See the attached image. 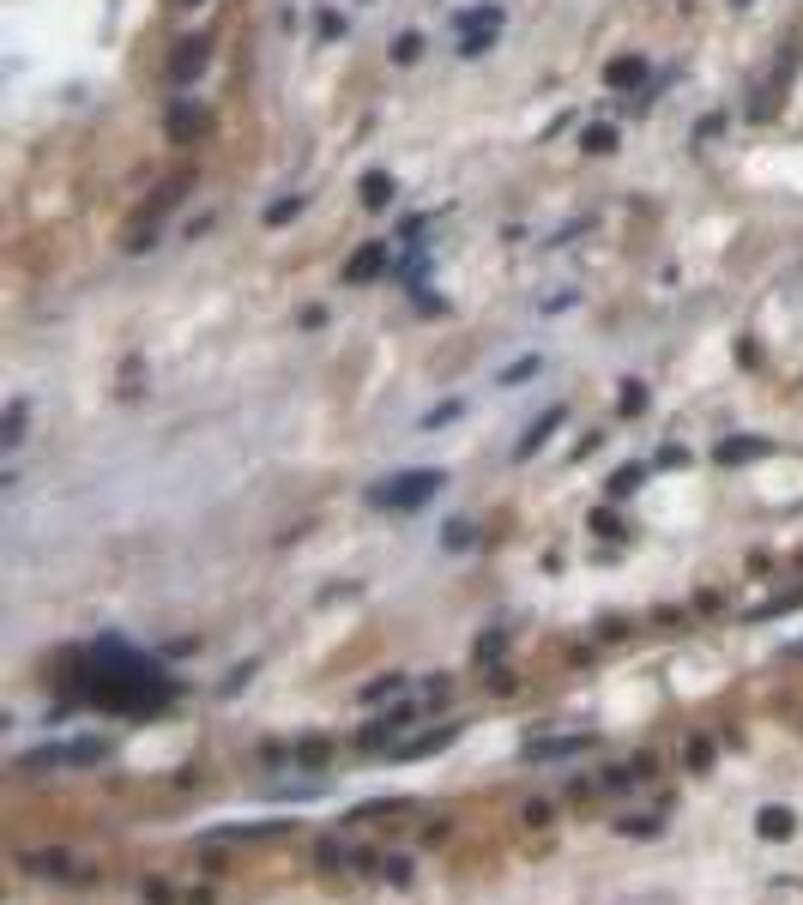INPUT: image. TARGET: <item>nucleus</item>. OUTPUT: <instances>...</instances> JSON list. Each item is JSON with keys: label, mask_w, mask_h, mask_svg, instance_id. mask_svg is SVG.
<instances>
[{"label": "nucleus", "mask_w": 803, "mask_h": 905, "mask_svg": "<svg viewBox=\"0 0 803 905\" xmlns=\"http://www.w3.org/2000/svg\"><path fill=\"white\" fill-rule=\"evenodd\" d=\"M441 489V471H405V477H393L387 489H375V501H387V507H417V501H429Z\"/></svg>", "instance_id": "nucleus-1"}, {"label": "nucleus", "mask_w": 803, "mask_h": 905, "mask_svg": "<svg viewBox=\"0 0 803 905\" xmlns=\"http://www.w3.org/2000/svg\"><path fill=\"white\" fill-rule=\"evenodd\" d=\"M206 73V43L200 37H188V43H176V61H170V79L176 85H188V79H200Z\"/></svg>", "instance_id": "nucleus-2"}, {"label": "nucleus", "mask_w": 803, "mask_h": 905, "mask_svg": "<svg viewBox=\"0 0 803 905\" xmlns=\"http://www.w3.org/2000/svg\"><path fill=\"white\" fill-rule=\"evenodd\" d=\"M375 272H387V242H369V248L345 266V284H369Z\"/></svg>", "instance_id": "nucleus-3"}, {"label": "nucleus", "mask_w": 803, "mask_h": 905, "mask_svg": "<svg viewBox=\"0 0 803 905\" xmlns=\"http://www.w3.org/2000/svg\"><path fill=\"white\" fill-rule=\"evenodd\" d=\"M387 200H393V175H381V169H369V175H363V206H369V212H381Z\"/></svg>", "instance_id": "nucleus-4"}, {"label": "nucleus", "mask_w": 803, "mask_h": 905, "mask_svg": "<svg viewBox=\"0 0 803 905\" xmlns=\"http://www.w3.org/2000/svg\"><path fill=\"white\" fill-rule=\"evenodd\" d=\"M538 369H544V356H538V350H532V356H514L508 369L496 375V387H514V381H526V375H538Z\"/></svg>", "instance_id": "nucleus-5"}, {"label": "nucleus", "mask_w": 803, "mask_h": 905, "mask_svg": "<svg viewBox=\"0 0 803 905\" xmlns=\"http://www.w3.org/2000/svg\"><path fill=\"white\" fill-rule=\"evenodd\" d=\"M556 423H562V405H550V411H544V423H538V429H532V435L520 441V453H538V447H544V435H550Z\"/></svg>", "instance_id": "nucleus-6"}, {"label": "nucleus", "mask_w": 803, "mask_h": 905, "mask_svg": "<svg viewBox=\"0 0 803 905\" xmlns=\"http://www.w3.org/2000/svg\"><path fill=\"white\" fill-rule=\"evenodd\" d=\"M640 73H647L640 61H610V73H604V79H610V85L622 91V85H640Z\"/></svg>", "instance_id": "nucleus-7"}, {"label": "nucleus", "mask_w": 803, "mask_h": 905, "mask_svg": "<svg viewBox=\"0 0 803 905\" xmlns=\"http://www.w3.org/2000/svg\"><path fill=\"white\" fill-rule=\"evenodd\" d=\"M194 127H200V109H194V103H176V115H170V133H176V139H188Z\"/></svg>", "instance_id": "nucleus-8"}, {"label": "nucleus", "mask_w": 803, "mask_h": 905, "mask_svg": "<svg viewBox=\"0 0 803 905\" xmlns=\"http://www.w3.org/2000/svg\"><path fill=\"white\" fill-rule=\"evenodd\" d=\"M417 55H423V37H417V31H405V37L393 43V61H399V67H411Z\"/></svg>", "instance_id": "nucleus-9"}, {"label": "nucleus", "mask_w": 803, "mask_h": 905, "mask_svg": "<svg viewBox=\"0 0 803 905\" xmlns=\"http://www.w3.org/2000/svg\"><path fill=\"white\" fill-rule=\"evenodd\" d=\"M490 43H496V31H465V37H459V55L471 61V55H484Z\"/></svg>", "instance_id": "nucleus-10"}, {"label": "nucleus", "mask_w": 803, "mask_h": 905, "mask_svg": "<svg viewBox=\"0 0 803 905\" xmlns=\"http://www.w3.org/2000/svg\"><path fill=\"white\" fill-rule=\"evenodd\" d=\"M580 145H586V151H610V145H616V127H586Z\"/></svg>", "instance_id": "nucleus-11"}, {"label": "nucleus", "mask_w": 803, "mask_h": 905, "mask_svg": "<svg viewBox=\"0 0 803 905\" xmlns=\"http://www.w3.org/2000/svg\"><path fill=\"white\" fill-rule=\"evenodd\" d=\"M302 212V200L290 194V200H278V206H266V224H284V218H296Z\"/></svg>", "instance_id": "nucleus-12"}, {"label": "nucleus", "mask_w": 803, "mask_h": 905, "mask_svg": "<svg viewBox=\"0 0 803 905\" xmlns=\"http://www.w3.org/2000/svg\"><path fill=\"white\" fill-rule=\"evenodd\" d=\"M19 429H25V405H13V411H7V447H19V441H25Z\"/></svg>", "instance_id": "nucleus-13"}, {"label": "nucleus", "mask_w": 803, "mask_h": 905, "mask_svg": "<svg viewBox=\"0 0 803 905\" xmlns=\"http://www.w3.org/2000/svg\"><path fill=\"white\" fill-rule=\"evenodd\" d=\"M182 7H206V0H182Z\"/></svg>", "instance_id": "nucleus-14"}]
</instances>
